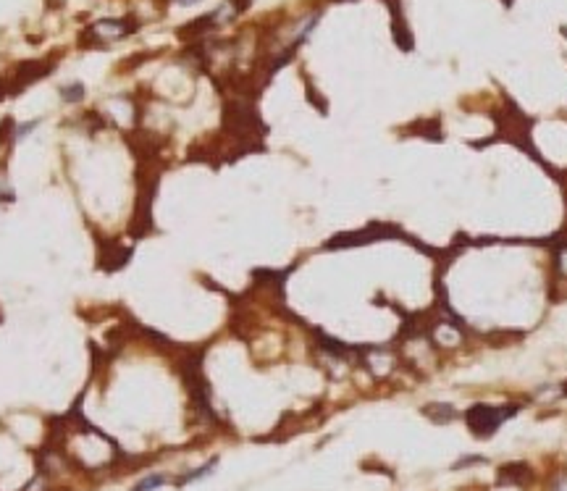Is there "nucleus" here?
<instances>
[{
  "instance_id": "nucleus-1",
  "label": "nucleus",
  "mask_w": 567,
  "mask_h": 491,
  "mask_svg": "<svg viewBox=\"0 0 567 491\" xmlns=\"http://www.w3.org/2000/svg\"><path fill=\"white\" fill-rule=\"evenodd\" d=\"M515 410H518V407H499V410H496V407H489V404H476V407L467 410L465 420H467L470 431L476 433V436H491V433L502 426V420L515 415Z\"/></svg>"
},
{
  "instance_id": "nucleus-2",
  "label": "nucleus",
  "mask_w": 567,
  "mask_h": 491,
  "mask_svg": "<svg viewBox=\"0 0 567 491\" xmlns=\"http://www.w3.org/2000/svg\"><path fill=\"white\" fill-rule=\"evenodd\" d=\"M132 32V27H129V21H121V19H103V21H97V24H92L90 30L84 32L87 37H92L95 43H113V40H121V37H126Z\"/></svg>"
},
{
  "instance_id": "nucleus-3",
  "label": "nucleus",
  "mask_w": 567,
  "mask_h": 491,
  "mask_svg": "<svg viewBox=\"0 0 567 491\" xmlns=\"http://www.w3.org/2000/svg\"><path fill=\"white\" fill-rule=\"evenodd\" d=\"M50 69H53L50 63H40V60H24V63H19L14 79H11L14 92H21L27 84H32V82H37V79H43L45 74H50Z\"/></svg>"
},
{
  "instance_id": "nucleus-4",
  "label": "nucleus",
  "mask_w": 567,
  "mask_h": 491,
  "mask_svg": "<svg viewBox=\"0 0 567 491\" xmlns=\"http://www.w3.org/2000/svg\"><path fill=\"white\" fill-rule=\"evenodd\" d=\"M394 231L391 229H378V226H371V229H365V231H352V234H339V237H334L326 244V247H358V244H365V242H371V239H378V237H391Z\"/></svg>"
},
{
  "instance_id": "nucleus-5",
  "label": "nucleus",
  "mask_w": 567,
  "mask_h": 491,
  "mask_svg": "<svg viewBox=\"0 0 567 491\" xmlns=\"http://www.w3.org/2000/svg\"><path fill=\"white\" fill-rule=\"evenodd\" d=\"M428 418H433L436 423H449L452 418H454V410H452V404H428L426 410H423Z\"/></svg>"
},
{
  "instance_id": "nucleus-6",
  "label": "nucleus",
  "mask_w": 567,
  "mask_h": 491,
  "mask_svg": "<svg viewBox=\"0 0 567 491\" xmlns=\"http://www.w3.org/2000/svg\"><path fill=\"white\" fill-rule=\"evenodd\" d=\"M60 98H63L66 103H79V100L84 98V84H79V82L63 84V87H60Z\"/></svg>"
},
{
  "instance_id": "nucleus-7",
  "label": "nucleus",
  "mask_w": 567,
  "mask_h": 491,
  "mask_svg": "<svg viewBox=\"0 0 567 491\" xmlns=\"http://www.w3.org/2000/svg\"><path fill=\"white\" fill-rule=\"evenodd\" d=\"M163 483H165V476H148L137 483L135 491H152L158 489V486H163Z\"/></svg>"
},
{
  "instance_id": "nucleus-8",
  "label": "nucleus",
  "mask_w": 567,
  "mask_h": 491,
  "mask_svg": "<svg viewBox=\"0 0 567 491\" xmlns=\"http://www.w3.org/2000/svg\"><path fill=\"white\" fill-rule=\"evenodd\" d=\"M213 468H216V460H210L205 468H200V470H194V473H189V476H184V478H181V483H189V481H197V478L208 476Z\"/></svg>"
},
{
  "instance_id": "nucleus-9",
  "label": "nucleus",
  "mask_w": 567,
  "mask_h": 491,
  "mask_svg": "<svg viewBox=\"0 0 567 491\" xmlns=\"http://www.w3.org/2000/svg\"><path fill=\"white\" fill-rule=\"evenodd\" d=\"M37 126H40V119H34V121H30V124H21V126H16L14 139H21L24 134H30L32 129H37Z\"/></svg>"
},
{
  "instance_id": "nucleus-10",
  "label": "nucleus",
  "mask_w": 567,
  "mask_h": 491,
  "mask_svg": "<svg viewBox=\"0 0 567 491\" xmlns=\"http://www.w3.org/2000/svg\"><path fill=\"white\" fill-rule=\"evenodd\" d=\"M8 129H11V121H3V124H0V142H3V137L8 134Z\"/></svg>"
},
{
  "instance_id": "nucleus-11",
  "label": "nucleus",
  "mask_w": 567,
  "mask_h": 491,
  "mask_svg": "<svg viewBox=\"0 0 567 491\" xmlns=\"http://www.w3.org/2000/svg\"><path fill=\"white\" fill-rule=\"evenodd\" d=\"M179 5H194V3H200V0H176Z\"/></svg>"
},
{
  "instance_id": "nucleus-12",
  "label": "nucleus",
  "mask_w": 567,
  "mask_h": 491,
  "mask_svg": "<svg viewBox=\"0 0 567 491\" xmlns=\"http://www.w3.org/2000/svg\"><path fill=\"white\" fill-rule=\"evenodd\" d=\"M565 394H567V384H565Z\"/></svg>"
},
{
  "instance_id": "nucleus-13",
  "label": "nucleus",
  "mask_w": 567,
  "mask_h": 491,
  "mask_svg": "<svg viewBox=\"0 0 567 491\" xmlns=\"http://www.w3.org/2000/svg\"><path fill=\"white\" fill-rule=\"evenodd\" d=\"M50 3H53V0H50ZM58 3H63V0H58Z\"/></svg>"
}]
</instances>
